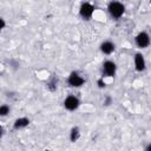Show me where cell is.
Masks as SVG:
<instances>
[{
	"label": "cell",
	"mask_w": 151,
	"mask_h": 151,
	"mask_svg": "<svg viewBox=\"0 0 151 151\" xmlns=\"http://www.w3.org/2000/svg\"><path fill=\"white\" fill-rule=\"evenodd\" d=\"M64 105H65V107H66L67 110L73 111V110H76V109L78 107V105H79V100H78L76 97L70 96V97H67V98L65 99Z\"/></svg>",
	"instance_id": "3"
},
{
	"label": "cell",
	"mask_w": 151,
	"mask_h": 151,
	"mask_svg": "<svg viewBox=\"0 0 151 151\" xmlns=\"http://www.w3.org/2000/svg\"><path fill=\"white\" fill-rule=\"evenodd\" d=\"M4 27H5V21H4V19L0 18V29H2Z\"/></svg>",
	"instance_id": "12"
},
{
	"label": "cell",
	"mask_w": 151,
	"mask_h": 151,
	"mask_svg": "<svg viewBox=\"0 0 151 151\" xmlns=\"http://www.w3.org/2000/svg\"><path fill=\"white\" fill-rule=\"evenodd\" d=\"M8 111H9V107L8 106H6V105L0 106V116H6L8 113Z\"/></svg>",
	"instance_id": "11"
},
{
	"label": "cell",
	"mask_w": 151,
	"mask_h": 151,
	"mask_svg": "<svg viewBox=\"0 0 151 151\" xmlns=\"http://www.w3.org/2000/svg\"><path fill=\"white\" fill-rule=\"evenodd\" d=\"M109 11L113 18H120L124 13V6L120 2L114 1V2H111L109 5Z\"/></svg>",
	"instance_id": "1"
},
{
	"label": "cell",
	"mask_w": 151,
	"mask_h": 151,
	"mask_svg": "<svg viewBox=\"0 0 151 151\" xmlns=\"http://www.w3.org/2000/svg\"><path fill=\"white\" fill-rule=\"evenodd\" d=\"M134 64H136V68L138 71H143L145 68V61L142 54H136L134 57Z\"/></svg>",
	"instance_id": "7"
},
{
	"label": "cell",
	"mask_w": 151,
	"mask_h": 151,
	"mask_svg": "<svg viewBox=\"0 0 151 151\" xmlns=\"http://www.w3.org/2000/svg\"><path fill=\"white\" fill-rule=\"evenodd\" d=\"M28 123H29V120H28L27 118H20V119H18V120L14 123V129H21V127H25V126L28 125Z\"/></svg>",
	"instance_id": "9"
},
{
	"label": "cell",
	"mask_w": 151,
	"mask_h": 151,
	"mask_svg": "<svg viewBox=\"0 0 151 151\" xmlns=\"http://www.w3.org/2000/svg\"><path fill=\"white\" fill-rule=\"evenodd\" d=\"M1 131H2V130H1V127H0V136H1Z\"/></svg>",
	"instance_id": "14"
},
{
	"label": "cell",
	"mask_w": 151,
	"mask_h": 151,
	"mask_svg": "<svg viewBox=\"0 0 151 151\" xmlns=\"http://www.w3.org/2000/svg\"><path fill=\"white\" fill-rule=\"evenodd\" d=\"M84 81L85 80L77 73H71V76L68 77V84L71 86H80L84 84Z\"/></svg>",
	"instance_id": "5"
},
{
	"label": "cell",
	"mask_w": 151,
	"mask_h": 151,
	"mask_svg": "<svg viewBox=\"0 0 151 151\" xmlns=\"http://www.w3.org/2000/svg\"><path fill=\"white\" fill-rule=\"evenodd\" d=\"M93 9H94V8H93L92 5L85 2V4H83L81 7H80V14H81L83 18H90V17L92 15V13H93Z\"/></svg>",
	"instance_id": "4"
},
{
	"label": "cell",
	"mask_w": 151,
	"mask_h": 151,
	"mask_svg": "<svg viewBox=\"0 0 151 151\" xmlns=\"http://www.w3.org/2000/svg\"><path fill=\"white\" fill-rule=\"evenodd\" d=\"M136 42H137V45L139 47L143 48V47H146L150 44V38L145 32H142L136 37Z\"/></svg>",
	"instance_id": "2"
},
{
	"label": "cell",
	"mask_w": 151,
	"mask_h": 151,
	"mask_svg": "<svg viewBox=\"0 0 151 151\" xmlns=\"http://www.w3.org/2000/svg\"><path fill=\"white\" fill-rule=\"evenodd\" d=\"M98 84H99V86H100V87H103V86H105V84L103 83V80H101V79H100V80H98Z\"/></svg>",
	"instance_id": "13"
},
{
	"label": "cell",
	"mask_w": 151,
	"mask_h": 151,
	"mask_svg": "<svg viewBox=\"0 0 151 151\" xmlns=\"http://www.w3.org/2000/svg\"><path fill=\"white\" fill-rule=\"evenodd\" d=\"M78 136H79L78 129H73L72 132H71V140H72V142H76V139L78 138Z\"/></svg>",
	"instance_id": "10"
},
{
	"label": "cell",
	"mask_w": 151,
	"mask_h": 151,
	"mask_svg": "<svg viewBox=\"0 0 151 151\" xmlns=\"http://www.w3.org/2000/svg\"><path fill=\"white\" fill-rule=\"evenodd\" d=\"M104 72L106 76L109 77H112L116 72V65L112 63V61H106L104 63Z\"/></svg>",
	"instance_id": "6"
},
{
	"label": "cell",
	"mask_w": 151,
	"mask_h": 151,
	"mask_svg": "<svg viewBox=\"0 0 151 151\" xmlns=\"http://www.w3.org/2000/svg\"><path fill=\"white\" fill-rule=\"evenodd\" d=\"M100 50H101L103 53H105V54H110V53L113 52V50H114V45H113L112 42H110V41H106V42H104V44L100 46Z\"/></svg>",
	"instance_id": "8"
}]
</instances>
